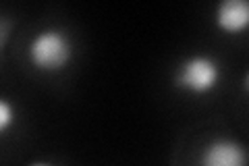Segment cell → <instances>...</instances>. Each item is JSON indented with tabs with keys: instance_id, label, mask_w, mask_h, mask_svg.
Instances as JSON below:
<instances>
[{
	"instance_id": "cell-6",
	"label": "cell",
	"mask_w": 249,
	"mask_h": 166,
	"mask_svg": "<svg viewBox=\"0 0 249 166\" xmlns=\"http://www.w3.org/2000/svg\"><path fill=\"white\" fill-rule=\"evenodd\" d=\"M25 166H56V164L50 162V160H42V158H40V160H31V162H27Z\"/></svg>"
},
{
	"instance_id": "cell-5",
	"label": "cell",
	"mask_w": 249,
	"mask_h": 166,
	"mask_svg": "<svg viewBox=\"0 0 249 166\" xmlns=\"http://www.w3.org/2000/svg\"><path fill=\"white\" fill-rule=\"evenodd\" d=\"M17 116L19 110L15 106V102L9 96L0 93V137H4L9 131H13V127L17 125Z\"/></svg>"
},
{
	"instance_id": "cell-1",
	"label": "cell",
	"mask_w": 249,
	"mask_h": 166,
	"mask_svg": "<svg viewBox=\"0 0 249 166\" xmlns=\"http://www.w3.org/2000/svg\"><path fill=\"white\" fill-rule=\"evenodd\" d=\"M75 58V42L65 27L50 25L29 39L27 60L37 73L56 75L62 73Z\"/></svg>"
},
{
	"instance_id": "cell-3",
	"label": "cell",
	"mask_w": 249,
	"mask_h": 166,
	"mask_svg": "<svg viewBox=\"0 0 249 166\" xmlns=\"http://www.w3.org/2000/svg\"><path fill=\"white\" fill-rule=\"evenodd\" d=\"M199 166H247V148L235 137H214L201 149Z\"/></svg>"
},
{
	"instance_id": "cell-4",
	"label": "cell",
	"mask_w": 249,
	"mask_h": 166,
	"mask_svg": "<svg viewBox=\"0 0 249 166\" xmlns=\"http://www.w3.org/2000/svg\"><path fill=\"white\" fill-rule=\"evenodd\" d=\"M212 21L216 29H220L222 34H243L249 25V4L245 0H222L214 6Z\"/></svg>"
},
{
	"instance_id": "cell-2",
	"label": "cell",
	"mask_w": 249,
	"mask_h": 166,
	"mask_svg": "<svg viewBox=\"0 0 249 166\" xmlns=\"http://www.w3.org/2000/svg\"><path fill=\"white\" fill-rule=\"evenodd\" d=\"M222 62L208 52H191L173 69V88L189 96H210L222 83Z\"/></svg>"
}]
</instances>
